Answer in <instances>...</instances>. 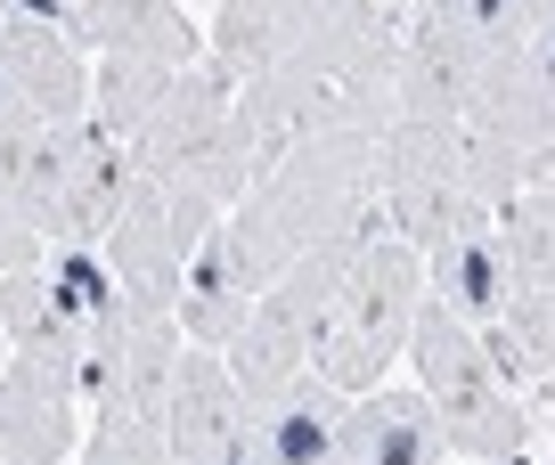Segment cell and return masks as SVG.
I'll return each mask as SVG.
<instances>
[{"label": "cell", "mask_w": 555, "mask_h": 465, "mask_svg": "<svg viewBox=\"0 0 555 465\" xmlns=\"http://www.w3.org/2000/svg\"><path fill=\"white\" fill-rule=\"evenodd\" d=\"M237 115L261 147V172L295 139H319V131H367L376 139L384 122H400V25L376 17L367 0H351L344 17L319 41H302L286 66L237 82Z\"/></svg>", "instance_id": "cell-1"}, {"label": "cell", "mask_w": 555, "mask_h": 465, "mask_svg": "<svg viewBox=\"0 0 555 465\" xmlns=\"http://www.w3.org/2000/svg\"><path fill=\"white\" fill-rule=\"evenodd\" d=\"M416 310H425V254L409 237H376L360 245L344 294H335L327 327H319V351H311V376L335 384L344 400L376 392L384 367L409 360V335H416Z\"/></svg>", "instance_id": "cell-2"}, {"label": "cell", "mask_w": 555, "mask_h": 465, "mask_svg": "<svg viewBox=\"0 0 555 465\" xmlns=\"http://www.w3.org/2000/svg\"><path fill=\"white\" fill-rule=\"evenodd\" d=\"M139 172L147 180H180V189H205L212 205H237L261 180V147L237 115V74H221L212 57L172 74V99L156 106V122L131 139Z\"/></svg>", "instance_id": "cell-3"}, {"label": "cell", "mask_w": 555, "mask_h": 465, "mask_svg": "<svg viewBox=\"0 0 555 465\" xmlns=\"http://www.w3.org/2000/svg\"><path fill=\"white\" fill-rule=\"evenodd\" d=\"M376 237H392V229H344V237L311 245L295 270H278L270 286H261V302L245 310L237 344L221 351L245 400H270V392H286L295 376H311L319 327H327V310H335V294H344V277H351V261H360V245H376Z\"/></svg>", "instance_id": "cell-4"}, {"label": "cell", "mask_w": 555, "mask_h": 465, "mask_svg": "<svg viewBox=\"0 0 555 465\" xmlns=\"http://www.w3.org/2000/svg\"><path fill=\"white\" fill-rule=\"evenodd\" d=\"M376 212L416 254L499 229L466 189V122H409V115L384 122L376 131Z\"/></svg>", "instance_id": "cell-5"}, {"label": "cell", "mask_w": 555, "mask_h": 465, "mask_svg": "<svg viewBox=\"0 0 555 465\" xmlns=\"http://www.w3.org/2000/svg\"><path fill=\"white\" fill-rule=\"evenodd\" d=\"M221 229V205L205 189H180V180H147L139 172L122 221L106 229V270H115L122 302L131 310H156V319H180V286H189V261L196 245Z\"/></svg>", "instance_id": "cell-6"}, {"label": "cell", "mask_w": 555, "mask_h": 465, "mask_svg": "<svg viewBox=\"0 0 555 465\" xmlns=\"http://www.w3.org/2000/svg\"><path fill=\"white\" fill-rule=\"evenodd\" d=\"M0 66L9 90L25 99L34 122H82L90 115V57L66 17H34V9H0Z\"/></svg>", "instance_id": "cell-7"}, {"label": "cell", "mask_w": 555, "mask_h": 465, "mask_svg": "<svg viewBox=\"0 0 555 465\" xmlns=\"http://www.w3.org/2000/svg\"><path fill=\"white\" fill-rule=\"evenodd\" d=\"M490 50L441 9H416V25L400 34V115L409 122H466L474 90H482Z\"/></svg>", "instance_id": "cell-8"}, {"label": "cell", "mask_w": 555, "mask_h": 465, "mask_svg": "<svg viewBox=\"0 0 555 465\" xmlns=\"http://www.w3.org/2000/svg\"><path fill=\"white\" fill-rule=\"evenodd\" d=\"M351 0H212V25H205V57L237 82L286 66L302 41H319Z\"/></svg>", "instance_id": "cell-9"}, {"label": "cell", "mask_w": 555, "mask_h": 465, "mask_svg": "<svg viewBox=\"0 0 555 465\" xmlns=\"http://www.w3.org/2000/svg\"><path fill=\"white\" fill-rule=\"evenodd\" d=\"M0 432L17 441L25 465H66L82 449V384L66 360L41 351H9L0 367Z\"/></svg>", "instance_id": "cell-10"}, {"label": "cell", "mask_w": 555, "mask_h": 465, "mask_svg": "<svg viewBox=\"0 0 555 465\" xmlns=\"http://www.w3.org/2000/svg\"><path fill=\"white\" fill-rule=\"evenodd\" d=\"M99 122H25V131H0V180L17 189V205L41 221V237L57 245V229H66V205H74V180H82V164L99 155Z\"/></svg>", "instance_id": "cell-11"}, {"label": "cell", "mask_w": 555, "mask_h": 465, "mask_svg": "<svg viewBox=\"0 0 555 465\" xmlns=\"http://www.w3.org/2000/svg\"><path fill=\"white\" fill-rule=\"evenodd\" d=\"M344 465H457V457L416 384H376L344 409Z\"/></svg>", "instance_id": "cell-12"}, {"label": "cell", "mask_w": 555, "mask_h": 465, "mask_svg": "<svg viewBox=\"0 0 555 465\" xmlns=\"http://www.w3.org/2000/svg\"><path fill=\"white\" fill-rule=\"evenodd\" d=\"M466 131L506 139V147H531V155H555V82L531 66L522 41L490 50L482 90H474V106H466Z\"/></svg>", "instance_id": "cell-13"}, {"label": "cell", "mask_w": 555, "mask_h": 465, "mask_svg": "<svg viewBox=\"0 0 555 465\" xmlns=\"http://www.w3.org/2000/svg\"><path fill=\"white\" fill-rule=\"evenodd\" d=\"M344 409L351 400L319 376H295L286 392L254 400V449L261 465H344Z\"/></svg>", "instance_id": "cell-14"}, {"label": "cell", "mask_w": 555, "mask_h": 465, "mask_svg": "<svg viewBox=\"0 0 555 465\" xmlns=\"http://www.w3.org/2000/svg\"><path fill=\"white\" fill-rule=\"evenodd\" d=\"M425 286H434V302H450L466 327H499L506 302H515V270H506V254H499V229L434 245V254H425Z\"/></svg>", "instance_id": "cell-15"}, {"label": "cell", "mask_w": 555, "mask_h": 465, "mask_svg": "<svg viewBox=\"0 0 555 465\" xmlns=\"http://www.w3.org/2000/svg\"><path fill=\"white\" fill-rule=\"evenodd\" d=\"M172 74L180 66H156V57H99V74H90V122H99L106 139H122L131 147L147 122H156V106L172 99Z\"/></svg>", "instance_id": "cell-16"}, {"label": "cell", "mask_w": 555, "mask_h": 465, "mask_svg": "<svg viewBox=\"0 0 555 465\" xmlns=\"http://www.w3.org/2000/svg\"><path fill=\"white\" fill-rule=\"evenodd\" d=\"M499 254H506V270H515V286L522 277H555V189L547 180H531V189L499 212Z\"/></svg>", "instance_id": "cell-17"}, {"label": "cell", "mask_w": 555, "mask_h": 465, "mask_svg": "<svg viewBox=\"0 0 555 465\" xmlns=\"http://www.w3.org/2000/svg\"><path fill=\"white\" fill-rule=\"evenodd\" d=\"M74 465H180L172 441L147 425H90L82 449H74Z\"/></svg>", "instance_id": "cell-18"}, {"label": "cell", "mask_w": 555, "mask_h": 465, "mask_svg": "<svg viewBox=\"0 0 555 465\" xmlns=\"http://www.w3.org/2000/svg\"><path fill=\"white\" fill-rule=\"evenodd\" d=\"M425 9H441V17H457L482 50H506V41L531 34V0H425Z\"/></svg>", "instance_id": "cell-19"}, {"label": "cell", "mask_w": 555, "mask_h": 465, "mask_svg": "<svg viewBox=\"0 0 555 465\" xmlns=\"http://www.w3.org/2000/svg\"><path fill=\"white\" fill-rule=\"evenodd\" d=\"M50 254V237H41V221L17 205V189L0 180V270H34V261Z\"/></svg>", "instance_id": "cell-20"}, {"label": "cell", "mask_w": 555, "mask_h": 465, "mask_svg": "<svg viewBox=\"0 0 555 465\" xmlns=\"http://www.w3.org/2000/svg\"><path fill=\"white\" fill-rule=\"evenodd\" d=\"M25 122H34V115H25V99L9 90V66H0V131H25Z\"/></svg>", "instance_id": "cell-21"}, {"label": "cell", "mask_w": 555, "mask_h": 465, "mask_svg": "<svg viewBox=\"0 0 555 465\" xmlns=\"http://www.w3.org/2000/svg\"><path fill=\"white\" fill-rule=\"evenodd\" d=\"M531 400H539V416H547V425H555V376H547V384H539V392H531Z\"/></svg>", "instance_id": "cell-22"}, {"label": "cell", "mask_w": 555, "mask_h": 465, "mask_svg": "<svg viewBox=\"0 0 555 465\" xmlns=\"http://www.w3.org/2000/svg\"><path fill=\"white\" fill-rule=\"evenodd\" d=\"M0 465H25V457H17V441H9V432H0Z\"/></svg>", "instance_id": "cell-23"}, {"label": "cell", "mask_w": 555, "mask_h": 465, "mask_svg": "<svg viewBox=\"0 0 555 465\" xmlns=\"http://www.w3.org/2000/svg\"><path fill=\"white\" fill-rule=\"evenodd\" d=\"M0 367H9V327H0Z\"/></svg>", "instance_id": "cell-24"}, {"label": "cell", "mask_w": 555, "mask_h": 465, "mask_svg": "<svg viewBox=\"0 0 555 465\" xmlns=\"http://www.w3.org/2000/svg\"><path fill=\"white\" fill-rule=\"evenodd\" d=\"M547 189H555V155H547Z\"/></svg>", "instance_id": "cell-25"}, {"label": "cell", "mask_w": 555, "mask_h": 465, "mask_svg": "<svg viewBox=\"0 0 555 465\" xmlns=\"http://www.w3.org/2000/svg\"><path fill=\"white\" fill-rule=\"evenodd\" d=\"M515 465H531V457H515Z\"/></svg>", "instance_id": "cell-26"}]
</instances>
